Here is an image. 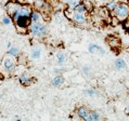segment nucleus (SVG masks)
Instances as JSON below:
<instances>
[{
	"instance_id": "nucleus-7",
	"label": "nucleus",
	"mask_w": 129,
	"mask_h": 121,
	"mask_svg": "<svg viewBox=\"0 0 129 121\" xmlns=\"http://www.w3.org/2000/svg\"><path fill=\"white\" fill-rule=\"evenodd\" d=\"M21 5H22V3L19 2V1H16V0H9V1L6 3V6H5L6 11H7V13H8V15L12 16L13 14L15 13L17 10H19Z\"/></svg>"
},
{
	"instance_id": "nucleus-16",
	"label": "nucleus",
	"mask_w": 129,
	"mask_h": 121,
	"mask_svg": "<svg viewBox=\"0 0 129 121\" xmlns=\"http://www.w3.org/2000/svg\"><path fill=\"white\" fill-rule=\"evenodd\" d=\"M114 67H115V69H117V70H123L127 67V63L124 58L117 57L115 60H114Z\"/></svg>"
},
{
	"instance_id": "nucleus-2",
	"label": "nucleus",
	"mask_w": 129,
	"mask_h": 121,
	"mask_svg": "<svg viewBox=\"0 0 129 121\" xmlns=\"http://www.w3.org/2000/svg\"><path fill=\"white\" fill-rule=\"evenodd\" d=\"M112 15L118 22L123 23L129 19V2L127 1H118L116 7L112 11Z\"/></svg>"
},
{
	"instance_id": "nucleus-12",
	"label": "nucleus",
	"mask_w": 129,
	"mask_h": 121,
	"mask_svg": "<svg viewBox=\"0 0 129 121\" xmlns=\"http://www.w3.org/2000/svg\"><path fill=\"white\" fill-rule=\"evenodd\" d=\"M88 52L90 54H94V53H98L100 55H104L105 54V50L103 49L101 45L96 44V43H90L88 45Z\"/></svg>"
},
{
	"instance_id": "nucleus-28",
	"label": "nucleus",
	"mask_w": 129,
	"mask_h": 121,
	"mask_svg": "<svg viewBox=\"0 0 129 121\" xmlns=\"http://www.w3.org/2000/svg\"><path fill=\"white\" fill-rule=\"evenodd\" d=\"M0 98H2V94L1 93H0Z\"/></svg>"
},
{
	"instance_id": "nucleus-1",
	"label": "nucleus",
	"mask_w": 129,
	"mask_h": 121,
	"mask_svg": "<svg viewBox=\"0 0 129 121\" xmlns=\"http://www.w3.org/2000/svg\"><path fill=\"white\" fill-rule=\"evenodd\" d=\"M33 11L29 5L22 3L19 10L11 16L13 20V24L16 30L22 35L28 34V27L30 25V13Z\"/></svg>"
},
{
	"instance_id": "nucleus-26",
	"label": "nucleus",
	"mask_w": 129,
	"mask_h": 121,
	"mask_svg": "<svg viewBox=\"0 0 129 121\" xmlns=\"http://www.w3.org/2000/svg\"><path fill=\"white\" fill-rule=\"evenodd\" d=\"M12 45H13V43H12V42H10V41H8V42H7V49H10V48L12 47Z\"/></svg>"
},
{
	"instance_id": "nucleus-5",
	"label": "nucleus",
	"mask_w": 129,
	"mask_h": 121,
	"mask_svg": "<svg viewBox=\"0 0 129 121\" xmlns=\"http://www.w3.org/2000/svg\"><path fill=\"white\" fill-rule=\"evenodd\" d=\"M65 15L66 17H69L72 22L77 25H86L88 22L87 14H84V13H78L75 11H66Z\"/></svg>"
},
{
	"instance_id": "nucleus-25",
	"label": "nucleus",
	"mask_w": 129,
	"mask_h": 121,
	"mask_svg": "<svg viewBox=\"0 0 129 121\" xmlns=\"http://www.w3.org/2000/svg\"><path fill=\"white\" fill-rule=\"evenodd\" d=\"M62 69H63V68H54V70H53V72H54L55 75H59V74H62Z\"/></svg>"
},
{
	"instance_id": "nucleus-23",
	"label": "nucleus",
	"mask_w": 129,
	"mask_h": 121,
	"mask_svg": "<svg viewBox=\"0 0 129 121\" xmlns=\"http://www.w3.org/2000/svg\"><path fill=\"white\" fill-rule=\"evenodd\" d=\"M46 0H34V7L36 10H41V8L45 6Z\"/></svg>"
},
{
	"instance_id": "nucleus-29",
	"label": "nucleus",
	"mask_w": 129,
	"mask_h": 121,
	"mask_svg": "<svg viewBox=\"0 0 129 121\" xmlns=\"http://www.w3.org/2000/svg\"><path fill=\"white\" fill-rule=\"evenodd\" d=\"M123 1H127V2H129V0H123Z\"/></svg>"
},
{
	"instance_id": "nucleus-15",
	"label": "nucleus",
	"mask_w": 129,
	"mask_h": 121,
	"mask_svg": "<svg viewBox=\"0 0 129 121\" xmlns=\"http://www.w3.org/2000/svg\"><path fill=\"white\" fill-rule=\"evenodd\" d=\"M64 6H66L67 11H73L74 8L77 5H79L80 2H82V0H60Z\"/></svg>"
},
{
	"instance_id": "nucleus-19",
	"label": "nucleus",
	"mask_w": 129,
	"mask_h": 121,
	"mask_svg": "<svg viewBox=\"0 0 129 121\" xmlns=\"http://www.w3.org/2000/svg\"><path fill=\"white\" fill-rule=\"evenodd\" d=\"M85 94L89 97H94V96H98L99 95V92H98V90H95L93 88H88L85 90Z\"/></svg>"
},
{
	"instance_id": "nucleus-9",
	"label": "nucleus",
	"mask_w": 129,
	"mask_h": 121,
	"mask_svg": "<svg viewBox=\"0 0 129 121\" xmlns=\"http://www.w3.org/2000/svg\"><path fill=\"white\" fill-rule=\"evenodd\" d=\"M30 23H46L45 14L40 10H34L30 13Z\"/></svg>"
},
{
	"instance_id": "nucleus-13",
	"label": "nucleus",
	"mask_w": 129,
	"mask_h": 121,
	"mask_svg": "<svg viewBox=\"0 0 129 121\" xmlns=\"http://www.w3.org/2000/svg\"><path fill=\"white\" fill-rule=\"evenodd\" d=\"M106 41H107V44H109L110 47L112 48V49H114V50L119 49L120 45H121L120 40H119V39H118L117 37H115V36H110V37H107Z\"/></svg>"
},
{
	"instance_id": "nucleus-27",
	"label": "nucleus",
	"mask_w": 129,
	"mask_h": 121,
	"mask_svg": "<svg viewBox=\"0 0 129 121\" xmlns=\"http://www.w3.org/2000/svg\"><path fill=\"white\" fill-rule=\"evenodd\" d=\"M127 110L129 111V103H128V105H127Z\"/></svg>"
},
{
	"instance_id": "nucleus-21",
	"label": "nucleus",
	"mask_w": 129,
	"mask_h": 121,
	"mask_svg": "<svg viewBox=\"0 0 129 121\" xmlns=\"http://www.w3.org/2000/svg\"><path fill=\"white\" fill-rule=\"evenodd\" d=\"M118 1H120V0H109V1L106 2V10L109 12H112L114 8L116 7V5L118 3Z\"/></svg>"
},
{
	"instance_id": "nucleus-20",
	"label": "nucleus",
	"mask_w": 129,
	"mask_h": 121,
	"mask_svg": "<svg viewBox=\"0 0 129 121\" xmlns=\"http://www.w3.org/2000/svg\"><path fill=\"white\" fill-rule=\"evenodd\" d=\"M1 23L5 25V26H11V25L13 24V20H12V17L10 16V15H3L1 17Z\"/></svg>"
},
{
	"instance_id": "nucleus-10",
	"label": "nucleus",
	"mask_w": 129,
	"mask_h": 121,
	"mask_svg": "<svg viewBox=\"0 0 129 121\" xmlns=\"http://www.w3.org/2000/svg\"><path fill=\"white\" fill-rule=\"evenodd\" d=\"M54 60H55V64L58 66H63L65 65L66 62H67V54L63 51H59L55 53L54 55Z\"/></svg>"
},
{
	"instance_id": "nucleus-11",
	"label": "nucleus",
	"mask_w": 129,
	"mask_h": 121,
	"mask_svg": "<svg viewBox=\"0 0 129 121\" xmlns=\"http://www.w3.org/2000/svg\"><path fill=\"white\" fill-rule=\"evenodd\" d=\"M41 56H42V48L40 45H34V47H31V49H30L31 59H34V60L40 59Z\"/></svg>"
},
{
	"instance_id": "nucleus-6",
	"label": "nucleus",
	"mask_w": 129,
	"mask_h": 121,
	"mask_svg": "<svg viewBox=\"0 0 129 121\" xmlns=\"http://www.w3.org/2000/svg\"><path fill=\"white\" fill-rule=\"evenodd\" d=\"M17 80H19V82L24 85V87H28V85H30L31 83L34 82V77L31 76L30 74H28L26 72H23L19 74V76H17Z\"/></svg>"
},
{
	"instance_id": "nucleus-14",
	"label": "nucleus",
	"mask_w": 129,
	"mask_h": 121,
	"mask_svg": "<svg viewBox=\"0 0 129 121\" xmlns=\"http://www.w3.org/2000/svg\"><path fill=\"white\" fill-rule=\"evenodd\" d=\"M65 83V78H64V76L62 74H59V75H55L54 77L52 78L51 80V84L53 85V87H62V85Z\"/></svg>"
},
{
	"instance_id": "nucleus-17",
	"label": "nucleus",
	"mask_w": 129,
	"mask_h": 121,
	"mask_svg": "<svg viewBox=\"0 0 129 121\" xmlns=\"http://www.w3.org/2000/svg\"><path fill=\"white\" fill-rule=\"evenodd\" d=\"M8 53L9 55H11V56H13V57H15V58H19L20 56H21V54H22V51L17 48V47H15V45H12L10 49H8Z\"/></svg>"
},
{
	"instance_id": "nucleus-22",
	"label": "nucleus",
	"mask_w": 129,
	"mask_h": 121,
	"mask_svg": "<svg viewBox=\"0 0 129 121\" xmlns=\"http://www.w3.org/2000/svg\"><path fill=\"white\" fill-rule=\"evenodd\" d=\"M91 72H92V67L90 65H84L81 67V73H82V75H85L86 77H88L89 75L91 74Z\"/></svg>"
},
{
	"instance_id": "nucleus-24",
	"label": "nucleus",
	"mask_w": 129,
	"mask_h": 121,
	"mask_svg": "<svg viewBox=\"0 0 129 121\" xmlns=\"http://www.w3.org/2000/svg\"><path fill=\"white\" fill-rule=\"evenodd\" d=\"M123 25H124V29H125V31L129 35V19L128 20H126L125 22H123Z\"/></svg>"
},
{
	"instance_id": "nucleus-4",
	"label": "nucleus",
	"mask_w": 129,
	"mask_h": 121,
	"mask_svg": "<svg viewBox=\"0 0 129 121\" xmlns=\"http://www.w3.org/2000/svg\"><path fill=\"white\" fill-rule=\"evenodd\" d=\"M16 67H17L16 58L13 57L11 55H9L8 53H7V55L3 56L2 60H1V69L7 75H12V74L15 73Z\"/></svg>"
},
{
	"instance_id": "nucleus-18",
	"label": "nucleus",
	"mask_w": 129,
	"mask_h": 121,
	"mask_svg": "<svg viewBox=\"0 0 129 121\" xmlns=\"http://www.w3.org/2000/svg\"><path fill=\"white\" fill-rule=\"evenodd\" d=\"M73 11H75V12H78V13H84V14H87L89 10H88L87 6H86L84 2H80L79 5H77L76 7H75Z\"/></svg>"
},
{
	"instance_id": "nucleus-8",
	"label": "nucleus",
	"mask_w": 129,
	"mask_h": 121,
	"mask_svg": "<svg viewBox=\"0 0 129 121\" xmlns=\"http://www.w3.org/2000/svg\"><path fill=\"white\" fill-rule=\"evenodd\" d=\"M101 119H102V116H101V113H100L99 111L88 108L82 120H85V121H100Z\"/></svg>"
},
{
	"instance_id": "nucleus-3",
	"label": "nucleus",
	"mask_w": 129,
	"mask_h": 121,
	"mask_svg": "<svg viewBox=\"0 0 129 121\" xmlns=\"http://www.w3.org/2000/svg\"><path fill=\"white\" fill-rule=\"evenodd\" d=\"M48 26L46 23H30L28 27V34L37 39H42L48 36Z\"/></svg>"
}]
</instances>
